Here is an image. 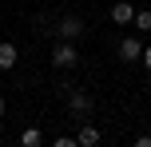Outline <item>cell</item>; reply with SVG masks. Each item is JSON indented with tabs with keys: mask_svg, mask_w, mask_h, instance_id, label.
I'll list each match as a JSON object with an SVG mask.
<instances>
[{
	"mask_svg": "<svg viewBox=\"0 0 151 147\" xmlns=\"http://www.w3.org/2000/svg\"><path fill=\"white\" fill-rule=\"evenodd\" d=\"M64 100H68V119H80V123H83V119L96 111V100H91L88 92H80V87H68Z\"/></svg>",
	"mask_w": 151,
	"mask_h": 147,
	"instance_id": "1",
	"label": "cell"
},
{
	"mask_svg": "<svg viewBox=\"0 0 151 147\" xmlns=\"http://www.w3.org/2000/svg\"><path fill=\"white\" fill-rule=\"evenodd\" d=\"M52 64H56L60 72H68V68H76V64H80V52H76L72 40H60V44L52 48Z\"/></svg>",
	"mask_w": 151,
	"mask_h": 147,
	"instance_id": "2",
	"label": "cell"
},
{
	"mask_svg": "<svg viewBox=\"0 0 151 147\" xmlns=\"http://www.w3.org/2000/svg\"><path fill=\"white\" fill-rule=\"evenodd\" d=\"M83 28H88V24H83L80 16H60V20H56V40H76V36H83Z\"/></svg>",
	"mask_w": 151,
	"mask_h": 147,
	"instance_id": "3",
	"label": "cell"
},
{
	"mask_svg": "<svg viewBox=\"0 0 151 147\" xmlns=\"http://www.w3.org/2000/svg\"><path fill=\"white\" fill-rule=\"evenodd\" d=\"M139 56H143V44H139L135 36H127V40L119 44V60H123V64H139Z\"/></svg>",
	"mask_w": 151,
	"mask_h": 147,
	"instance_id": "4",
	"label": "cell"
},
{
	"mask_svg": "<svg viewBox=\"0 0 151 147\" xmlns=\"http://www.w3.org/2000/svg\"><path fill=\"white\" fill-rule=\"evenodd\" d=\"M111 20H115V24H131V20H135V4L115 0V4H111Z\"/></svg>",
	"mask_w": 151,
	"mask_h": 147,
	"instance_id": "5",
	"label": "cell"
},
{
	"mask_svg": "<svg viewBox=\"0 0 151 147\" xmlns=\"http://www.w3.org/2000/svg\"><path fill=\"white\" fill-rule=\"evenodd\" d=\"M16 60H20V52H16V44L12 40H0V68H16Z\"/></svg>",
	"mask_w": 151,
	"mask_h": 147,
	"instance_id": "6",
	"label": "cell"
},
{
	"mask_svg": "<svg viewBox=\"0 0 151 147\" xmlns=\"http://www.w3.org/2000/svg\"><path fill=\"white\" fill-rule=\"evenodd\" d=\"M76 143H80V147L99 143V127H96V123H83V127H80V135H76Z\"/></svg>",
	"mask_w": 151,
	"mask_h": 147,
	"instance_id": "7",
	"label": "cell"
},
{
	"mask_svg": "<svg viewBox=\"0 0 151 147\" xmlns=\"http://www.w3.org/2000/svg\"><path fill=\"white\" fill-rule=\"evenodd\" d=\"M20 143L24 147H40V143H44V131H40V127H24V131H20Z\"/></svg>",
	"mask_w": 151,
	"mask_h": 147,
	"instance_id": "8",
	"label": "cell"
},
{
	"mask_svg": "<svg viewBox=\"0 0 151 147\" xmlns=\"http://www.w3.org/2000/svg\"><path fill=\"white\" fill-rule=\"evenodd\" d=\"M131 24H135L139 32H151V12H147V8H143V12L135 8V20H131Z\"/></svg>",
	"mask_w": 151,
	"mask_h": 147,
	"instance_id": "9",
	"label": "cell"
},
{
	"mask_svg": "<svg viewBox=\"0 0 151 147\" xmlns=\"http://www.w3.org/2000/svg\"><path fill=\"white\" fill-rule=\"evenodd\" d=\"M56 147H80V143H76V135H60V139H56Z\"/></svg>",
	"mask_w": 151,
	"mask_h": 147,
	"instance_id": "10",
	"label": "cell"
},
{
	"mask_svg": "<svg viewBox=\"0 0 151 147\" xmlns=\"http://www.w3.org/2000/svg\"><path fill=\"white\" fill-rule=\"evenodd\" d=\"M139 64H143V68L151 72V48H143V56H139Z\"/></svg>",
	"mask_w": 151,
	"mask_h": 147,
	"instance_id": "11",
	"label": "cell"
},
{
	"mask_svg": "<svg viewBox=\"0 0 151 147\" xmlns=\"http://www.w3.org/2000/svg\"><path fill=\"white\" fill-rule=\"evenodd\" d=\"M0 115H4V92H0Z\"/></svg>",
	"mask_w": 151,
	"mask_h": 147,
	"instance_id": "12",
	"label": "cell"
}]
</instances>
